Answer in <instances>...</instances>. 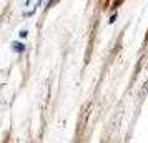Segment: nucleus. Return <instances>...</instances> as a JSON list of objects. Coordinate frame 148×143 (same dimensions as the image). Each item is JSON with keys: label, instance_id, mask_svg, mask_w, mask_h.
Masks as SVG:
<instances>
[{"label": "nucleus", "instance_id": "obj_1", "mask_svg": "<svg viewBox=\"0 0 148 143\" xmlns=\"http://www.w3.org/2000/svg\"><path fill=\"white\" fill-rule=\"evenodd\" d=\"M14 48L17 50V52H23V50H25V47H23L22 43H17V42L14 43Z\"/></svg>", "mask_w": 148, "mask_h": 143}, {"label": "nucleus", "instance_id": "obj_2", "mask_svg": "<svg viewBox=\"0 0 148 143\" xmlns=\"http://www.w3.org/2000/svg\"><path fill=\"white\" fill-rule=\"evenodd\" d=\"M20 37H27V30H22V32H20Z\"/></svg>", "mask_w": 148, "mask_h": 143}]
</instances>
